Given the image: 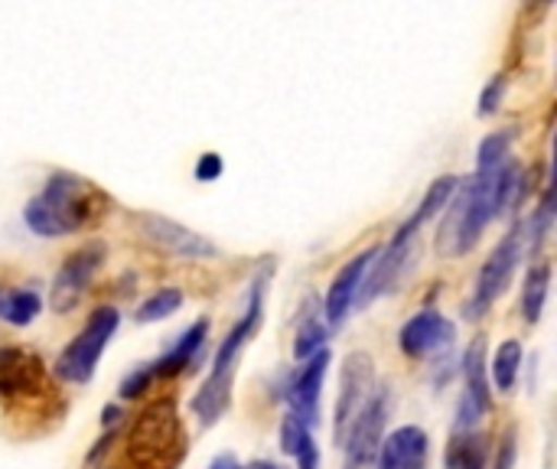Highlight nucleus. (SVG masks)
Here are the masks:
<instances>
[{"label": "nucleus", "instance_id": "nucleus-1", "mask_svg": "<svg viewBox=\"0 0 557 469\" xmlns=\"http://www.w3.org/2000/svg\"><path fill=\"white\" fill-rule=\"evenodd\" d=\"M525 193L522 166L509 160L506 166L493 173H473L467 183L460 180L454 199L447 202V215L437 229V255L441 258H460L473 251L490 229L493 219H499L506 209H512Z\"/></svg>", "mask_w": 557, "mask_h": 469}, {"label": "nucleus", "instance_id": "nucleus-2", "mask_svg": "<svg viewBox=\"0 0 557 469\" xmlns=\"http://www.w3.org/2000/svg\"><path fill=\"white\" fill-rule=\"evenodd\" d=\"M108 206H111L108 196L95 183L75 173H52L42 193L26 202L23 219L29 232L42 238H59V235H72V232L98 225Z\"/></svg>", "mask_w": 557, "mask_h": 469}, {"label": "nucleus", "instance_id": "nucleus-3", "mask_svg": "<svg viewBox=\"0 0 557 469\" xmlns=\"http://www.w3.org/2000/svg\"><path fill=\"white\" fill-rule=\"evenodd\" d=\"M264 284H268V274H258L255 284H251V294H248L245 317H242V320L228 330V336L222 340V346H219V353H215V362H212V372H209V379L202 382V388H199L196 398H193V415L199 418L202 428L219 424L222 415H225L228 405H232L238 356L245 353V346L251 343V336L258 333L261 317H264Z\"/></svg>", "mask_w": 557, "mask_h": 469}, {"label": "nucleus", "instance_id": "nucleus-4", "mask_svg": "<svg viewBox=\"0 0 557 469\" xmlns=\"http://www.w3.org/2000/svg\"><path fill=\"white\" fill-rule=\"evenodd\" d=\"M186 451V434L173 402L150 405L131 428L124 444V469H176Z\"/></svg>", "mask_w": 557, "mask_h": 469}, {"label": "nucleus", "instance_id": "nucleus-5", "mask_svg": "<svg viewBox=\"0 0 557 469\" xmlns=\"http://www.w3.org/2000/svg\"><path fill=\"white\" fill-rule=\"evenodd\" d=\"M121 326V313L114 307H98L88 323L82 326V333L65 346V353L55 362V375L69 385H85L95 379V369L101 362V353L108 349L111 336Z\"/></svg>", "mask_w": 557, "mask_h": 469}, {"label": "nucleus", "instance_id": "nucleus-6", "mask_svg": "<svg viewBox=\"0 0 557 469\" xmlns=\"http://www.w3.org/2000/svg\"><path fill=\"white\" fill-rule=\"evenodd\" d=\"M525 255V238H522V225H512L506 232V238L493 248V255L486 258V264L480 268L476 274V284H473V294L463 307L467 320H480L493 310V304L503 297V291L509 287L519 261Z\"/></svg>", "mask_w": 557, "mask_h": 469}, {"label": "nucleus", "instance_id": "nucleus-7", "mask_svg": "<svg viewBox=\"0 0 557 469\" xmlns=\"http://www.w3.org/2000/svg\"><path fill=\"white\" fill-rule=\"evenodd\" d=\"M104 258H108V248H104L101 242H88V245H82L78 251H72V255L62 261V268L55 271V277H52L49 307H52L55 313L75 310V307L82 304L88 284H91L95 274L101 271Z\"/></svg>", "mask_w": 557, "mask_h": 469}, {"label": "nucleus", "instance_id": "nucleus-8", "mask_svg": "<svg viewBox=\"0 0 557 469\" xmlns=\"http://www.w3.org/2000/svg\"><path fill=\"white\" fill-rule=\"evenodd\" d=\"M463 382L467 392L457 408V431L454 434H473L480 431V421L493 411V392L486 382V343L473 340L463 353Z\"/></svg>", "mask_w": 557, "mask_h": 469}, {"label": "nucleus", "instance_id": "nucleus-9", "mask_svg": "<svg viewBox=\"0 0 557 469\" xmlns=\"http://www.w3.org/2000/svg\"><path fill=\"white\" fill-rule=\"evenodd\" d=\"M385 421H388V392L382 385H375L339 441V444H346L349 467H362L375 457V447L382 444Z\"/></svg>", "mask_w": 557, "mask_h": 469}, {"label": "nucleus", "instance_id": "nucleus-10", "mask_svg": "<svg viewBox=\"0 0 557 469\" xmlns=\"http://www.w3.org/2000/svg\"><path fill=\"white\" fill-rule=\"evenodd\" d=\"M454 340H457L454 320H447L437 310L414 313L398 333V346L408 359H434V356L447 353L454 346Z\"/></svg>", "mask_w": 557, "mask_h": 469}, {"label": "nucleus", "instance_id": "nucleus-11", "mask_svg": "<svg viewBox=\"0 0 557 469\" xmlns=\"http://www.w3.org/2000/svg\"><path fill=\"white\" fill-rule=\"evenodd\" d=\"M140 225H144L147 242H153L166 255H176V258H186V261H206V258L219 255V248L206 235H199V232H193V229H186V225H180L173 219L140 215Z\"/></svg>", "mask_w": 557, "mask_h": 469}, {"label": "nucleus", "instance_id": "nucleus-12", "mask_svg": "<svg viewBox=\"0 0 557 469\" xmlns=\"http://www.w3.org/2000/svg\"><path fill=\"white\" fill-rule=\"evenodd\" d=\"M326 369H330V349H323L313 359H307V366L290 379V385L284 392V398L290 405V418H297L310 431L320 424V395H323Z\"/></svg>", "mask_w": 557, "mask_h": 469}, {"label": "nucleus", "instance_id": "nucleus-13", "mask_svg": "<svg viewBox=\"0 0 557 469\" xmlns=\"http://www.w3.org/2000/svg\"><path fill=\"white\" fill-rule=\"evenodd\" d=\"M375 258H379V248H366L362 255H356L349 264L339 268V274L333 277V284L326 291V307H323L330 326H339L349 317V310L356 307V297H359L362 281H366V274H369Z\"/></svg>", "mask_w": 557, "mask_h": 469}, {"label": "nucleus", "instance_id": "nucleus-14", "mask_svg": "<svg viewBox=\"0 0 557 469\" xmlns=\"http://www.w3.org/2000/svg\"><path fill=\"white\" fill-rule=\"evenodd\" d=\"M206 340H209V320H196L189 330H183V333H180V340H176V343H173L160 359H153V362L140 366L144 382L150 385V382L173 379V375L186 372V369L199 359V353H202Z\"/></svg>", "mask_w": 557, "mask_h": 469}, {"label": "nucleus", "instance_id": "nucleus-15", "mask_svg": "<svg viewBox=\"0 0 557 469\" xmlns=\"http://www.w3.org/2000/svg\"><path fill=\"white\" fill-rule=\"evenodd\" d=\"M375 388V369H372V359L366 353H352L346 359V369H343V392H339V402H336V441H343L349 421L356 418V411L362 408V402L369 398V392Z\"/></svg>", "mask_w": 557, "mask_h": 469}, {"label": "nucleus", "instance_id": "nucleus-16", "mask_svg": "<svg viewBox=\"0 0 557 469\" xmlns=\"http://www.w3.org/2000/svg\"><path fill=\"white\" fill-rule=\"evenodd\" d=\"M431 460V437L428 431L405 424L382 437L379 444V464L375 469H428Z\"/></svg>", "mask_w": 557, "mask_h": 469}, {"label": "nucleus", "instance_id": "nucleus-17", "mask_svg": "<svg viewBox=\"0 0 557 469\" xmlns=\"http://www.w3.org/2000/svg\"><path fill=\"white\" fill-rule=\"evenodd\" d=\"M39 392H46L42 362L23 349L0 346V398H20V395H39Z\"/></svg>", "mask_w": 557, "mask_h": 469}, {"label": "nucleus", "instance_id": "nucleus-18", "mask_svg": "<svg viewBox=\"0 0 557 469\" xmlns=\"http://www.w3.org/2000/svg\"><path fill=\"white\" fill-rule=\"evenodd\" d=\"M281 447L287 457L297 460V469H320V451H317L313 431L290 415L281 424Z\"/></svg>", "mask_w": 557, "mask_h": 469}, {"label": "nucleus", "instance_id": "nucleus-19", "mask_svg": "<svg viewBox=\"0 0 557 469\" xmlns=\"http://www.w3.org/2000/svg\"><path fill=\"white\" fill-rule=\"evenodd\" d=\"M548 287H552V264L539 261L529 268L525 274V287H522V317L525 323H539L545 313V300H548Z\"/></svg>", "mask_w": 557, "mask_h": 469}, {"label": "nucleus", "instance_id": "nucleus-20", "mask_svg": "<svg viewBox=\"0 0 557 469\" xmlns=\"http://www.w3.org/2000/svg\"><path fill=\"white\" fill-rule=\"evenodd\" d=\"M39 310H42V300L29 287H16V291L0 294V320L10 326H29L39 317Z\"/></svg>", "mask_w": 557, "mask_h": 469}, {"label": "nucleus", "instance_id": "nucleus-21", "mask_svg": "<svg viewBox=\"0 0 557 469\" xmlns=\"http://www.w3.org/2000/svg\"><path fill=\"white\" fill-rule=\"evenodd\" d=\"M519 369H522V343L519 340H506L496 349L493 366H490L496 392H512L516 382H519Z\"/></svg>", "mask_w": 557, "mask_h": 469}, {"label": "nucleus", "instance_id": "nucleus-22", "mask_svg": "<svg viewBox=\"0 0 557 469\" xmlns=\"http://www.w3.org/2000/svg\"><path fill=\"white\" fill-rule=\"evenodd\" d=\"M512 144H516V127L483 137V144L476 150V173H493V170L506 166L512 160Z\"/></svg>", "mask_w": 557, "mask_h": 469}, {"label": "nucleus", "instance_id": "nucleus-23", "mask_svg": "<svg viewBox=\"0 0 557 469\" xmlns=\"http://www.w3.org/2000/svg\"><path fill=\"white\" fill-rule=\"evenodd\" d=\"M183 307V291L176 287H163L153 297H147L137 310V323H160L166 317H173Z\"/></svg>", "mask_w": 557, "mask_h": 469}, {"label": "nucleus", "instance_id": "nucleus-24", "mask_svg": "<svg viewBox=\"0 0 557 469\" xmlns=\"http://www.w3.org/2000/svg\"><path fill=\"white\" fill-rule=\"evenodd\" d=\"M326 326H323V320H317V317H304V323H300V330H297V336H294V359H300V362H307V359H313L317 353H323L326 349Z\"/></svg>", "mask_w": 557, "mask_h": 469}, {"label": "nucleus", "instance_id": "nucleus-25", "mask_svg": "<svg viewBox=\"0 0 557 469\" xmlns=\"http://www.w3.org/2000/svg\"><path fill=\"white\" fill-rule=\"evenodd\" d=\"M503 95H506V75H493V82L483 88V95H480V108H476V114L480 118H490V114H496L499 111V104H503Z\"/></svg>", "mask_w": 557, "mask_h": 469}, {"label": "nucleus", "instance_id": "nucleus-26", "mask_svg": "<svg viewBox=\"0 0 557 469\" xmlns=\"http://www.w3.org/2000/svg\"><path fill=\"white\" fill-rule=\"evenodd\" d=\"M222 170H225V163H222V157H219V153H202V157H199V163H196V180H199V183L219 180V176H222Z\"/></svg>", "mask_w": 557, "mask_h": 469}, {"label": "nucleus", "instance_id": "nucleus-27", "mask_svg": "<svg viewBox=\"0 0 557 469\" xmlns=\"http://www.w3.org/2000/svg\"><path fill=\"white\" fill-rule=\"evenodd\" d=\"M512 467H516V431H509V437L503 441L499 464H496V469H512Z\"/></svg>", "mask_w": 557, "mask_h": 469}, {"label": "nucleus", "instance_id": "nucleus-28", "mask_svg": "<svg viewBox=\"0 0 557 469\" xmlns=\"http://www.w3.org/2000/svg\"><path fill=\"white\" fill-rule=\"evenodd\" d=\"M209 469H245L232 454H222V457H215L212 464H209Z\"/></svg>", "mask_w": 557, "mask_h": 469}, {"label": "nucleus", "instance_id": "nucleus-29", "mask_svg": "<svg viewBox=\"0 0 557 469\" xmlns=\"http://www.w3.org/2000/svg\"><path fill=\"white\" fill-rule=\"evenodd\" d=\"M245 469H284L281 464H274V460H255L251 467H245Z\"/></svg>", "mask_w": 557, "mask_h": 469}, {"label": "nucleus", "instance_id": "nucleus-30", "mask_svg": "<svg viewBox=\"0 0 557 469\" xmlns=\"http://www.w3.org/2000/svg\"><path fill=\"white\" fill-rule=\"evenodd\" d=\"M470 469H486V467H470Z\"/></svg>", "mask_w": 557, "mask_h": 469}]
</instances>
